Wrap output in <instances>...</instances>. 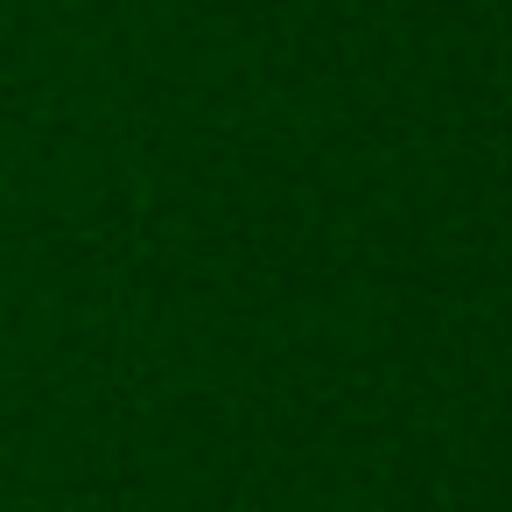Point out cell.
I'll list each match as a JSON object with an SVG mask.
<instances>
[]
</instances>
